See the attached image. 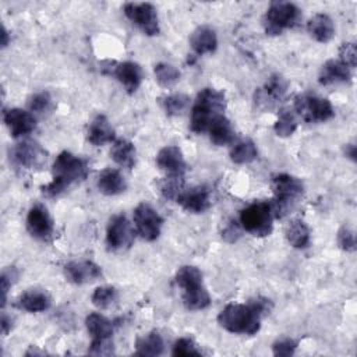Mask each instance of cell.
<instances>
[{
    "mask_svg": "<svg viewBox=\"0 0 357 357\" xmlns=\"http://www.w3.org/2000/svg\"><path fill=\"white\" fill-rule=\"evenodd\" d=\"M269 311V300L258 297L248 304H227L218 315L219 325L231 332L255 335L261 328V317Z\"/></svg>",
    "mask_w": 357,
    "mask_h": 357,
    "instance_id": "6da1fadb",
    "label": "cell"
},
{
    "mask_svg": "<svg viewBox=\"0 0 357 357\" xmlns=\"http://www.w3.org/2000/svg\"><path fill=\"white\" fill-rule=\"evenodd\" d=\"M52 173V183L43 185L42 191L47 197H57L73 184L82 181L88 176V163L82 158H78L71 152L64 151L56 158Z\"/></svg>",
    "mask_w": 357,
    "mask_h": 357,
    "instance_id": "7a4b0ae2",
    "label": "cell"
},
{
    "mask_svg": "<svg viewBox=\"0 0 357 357\" xmlns=\"http://www.w3.org/2000/svg\"><path fill=\"white\" fill-rule=\"evenodd\" d=\"M225 109V93L213 88H204L198 92L191 109V130L198 134L208 131L212 121L222 116Z\"/></svg>",
    "mask_w": 357,
    "mask_h": 357,
    "instance_id": "3957f363",
    "label": "cell"
},
{
    "mask_svg": "<svg viewBox=\"0 0 357 357\" xmlns=\"http://www.w3.org/2000/svg\"><path fill=\"white\" fill-rule=\"evenodd\" d=\"M272 190L275 194V199H272L275 218H283L301 199L304 184L300 178L282 173L272 178Z\"/></svg>",
    "mask_w": 357,
    "mask_h": 357,
    "instance_id": "277c9868",
    "label": "cell"
},
{
    "mask_svg": "<svg viewBox=\"0 0 357 357\" xmlns=\"http://www.w3.org/2000/svg\"><path fill=\"white\" fill-rule=\"evenodd\" d=\"M301 10L290 1H272L264 15L265 32L271 36L280 35L287 28H294L301 21Z\"/></svg>",
    "mask_w": 357,
    "mask_h": 357,
    "instance_id": "5b68a950",
    "label": "cell"
},
{
    "mask_svg": "<svg viewBox=\"0 0 357 357\" xmlns=\"http://www.w3.org/2000/svg\"><path fill=\"white\" fill-rule=\"evenodd\" d=\"M275 211L272 201L254 202L240 213V223L245 231L255 237H266L273 227Z\"/></svg>",
    "mask_w": 357,
    "mask_h": 357,
    "instance_id": "8992f818",
    "label": "cell"
},
{
    "mask_svg": "<svg viewBox=\"0 0 357 357\" xmlns=\"http://www.w3.org/2000/svg\"><path fill=\"white\" fill-rule=\"evenodd\" d=\"M294 112L307 123H319L326 121L333 117V106L332 103L317 95H298L294 99Z\"/></svg>",
    "mask_w": 357,
    "mask_h": 357,
    "instance_id": "52a82bcc",
    "label": "cell"
},
{
    "mask_svg": "<svg viewBox=\"0 0 357 357\" xmlns=\"http://www.w3.org/2000/svg\"><path fill=\"white\" fill-rule=\"evenodd\" d=\"M124 14L145 35L153 36L159 33L158 13L151 3H127L124 6Z\"/></svg>",
    "mask_w": 357,
    "mask_h": 357,
    "instance_id": "ba28073f",
    "label": "cell"
},
{
    "mask_svg": "<svg viewBox=\"0 0 357 357\" xmlns=\"http://www.w3.org/2000/svg\"><path fill=\"white\" fill-rule=\"evenodd\" d=\"M134 223L138 234H141L144 240L153 241L160 234L163 219L149 204L141 202L134 209Z\"/></svg>",
    "mask_w": 357,
    "mask_h": 357,
    "instance_id": "9c48e42d",
    "label": "cell"
},
{
    "mask_svg": "<svg viewBox=\"0 0 357 357\" xmlns=\"http://www.w3.org/2000/svg\"><path fill=\"white\" fill-rule=\"evenodd\" d=\"M135 238L134 229L126 215H114L106 229V244L109 250L119 251L128 248Z\"/></svg>",
    "mask_w": 357,
    "mask_h": 357,
    "instance_id": "30bf717a",
    "label": "cell"
},
{
    "mask_svg": "<svg viewBox=\"0 0 357 357\" xmlns=\"http://www.w3.org/2000/svg\"><path fill=\"white\" fill-rule=\"evenodd\" d=\"M10 158L14 163L25 169H40L46 163L47 152L42 148L39 142L26 139L17 144L11 149Z\"/></svg>",
    "mask_w": 357,
    "mask_h": 357,
    "instance_id": "8fae6325",
    "label": "cell"
},
{
    "mask_svg": "<svg viewBox=\"0 0 357 357\" xmlns=\"http://www.w3.org/2000/svg\"><path fill=\"white\" fill-rule=\"evenodd\" d=\"M287 91L286 79L279 75L273 74L265 82L262 88H258L254 93V100L258 107L261 109H272L278 102H280Z\"/></svg>",
    "mask_w": 357,
    "mask_h": 357,
    "instance_id": "7c38bea8",
    "label": "cell"
},
{
    "mask_svg": "<svg viewBox=\"0 0 357 357\" xmlns=\"http://www.w3.org/2000/svg\"><path fill=\"white\" fill-rule=\"evenodd\" d=\"M26 230L36 240H50L53 234V220L45 206L35 205L29 209L26 216Z\"/></svg>",
    "mask_w": 357,
    "mask_h": 357,
    "instance_id": "4fadbf2b",
    "label": "cell"
},
{
    "mask_svg": "<svg viewBox=\"0 0 357 357\" xmlns=\"http://www.w3.org/2000/svg\"><path fill=\"white\" fill-rule=\"evenodd\" d=\"M3 121L8 127L14 138L28 135L36 127V120L31 112L14 107L8 109L3 114Z\"/></svg>",
    "mask_w": 357,
    "mask_h": 357,
    "instance_id": "5bb4252c",
    "label": "cell"
},
{
    "mask_svg": "<svg viewBox=\"0 0 357 357\" xmlns=\"http://www.w3.org/2000/svg\"><path fill=\"white\" fill-rule=\"evenodd\" d=\"M67 280L75 284H85L102 276V269L92 261H73L64 266Z\"/></svg>",
    "mask_w": 357,
    "mask_h": 357,
    "instance_id": "9a60e30c",
    "label": "cell"
},
{
    "mask_svg": "<svg viewBox=\"0 0 357 357\" xmlns=\"http://www.w3.org/2000/svg\"><path fill=\"white\" fill-rule=\"evenodd\" d=\"M183 209L191 213H202L211 206V192L206 187H192L184 190L176 199Z\"/></svg>",
    "mask_w": 357,
    "mask_h": 357,
    "instance_id": "2e32d148",
    "label": "cell"
},
{
    "mask_svg": "<svg viewBox=\"0 0 357 357\" xmlns=\"http://www.w3.org/2000/svg\"><path fill=\"white\" fill-rule=\"evenodd\" d=\"M156 165L160 170L167 174H184L187 170V163L181 153V149L174 145H167L162 148L156 155Z\"/></svg>",
    "mask_w": 357,
    "mask_h": 357,
    "instance_id": "e0dca14e",
    "label": "cell"
},
{
    "mask_svg": "<svg viewBox=\"0 0 357 357\" xmlns=\"http://www.w3.org/2000/svg\"><path fill=\"white\" fill-rule=\"evenodd\" d=\"M114 75L128 93H134L142 82V68L134 61H124L116 66Z\"/></svg>",
    "mask_w": 357,
    "mask_h": 357,
    "instance_id": "ac0fdd59",
    "label": "cell"
},
{
    "mask_svg": "<svg viewBox=\"0 0 357 357\" xmlns=\"http://www.w3.org/2000/svg\"><path fill=\"white\" fill-rule=\"evenodd\" d=\"M86 138L95 146L105 145L114 139V130L106 116L98 114L89 123L88 130H86Z\"/></svg>",
    "mask_w": 357,
    "mask_h": 357,
    "instance_id": "d6986e66",
    "label": "cell"
},
{
    "mask_svg": "<svg viewBox=\"0 0 357 357\" xmlns=\"http://www.w3.org/2000/svg\"><path fill=\"white\" fill-rule=\"evenodd\" d=\"M17 305L28 312H42L50 308L52 297L42 289H29L18 297Z\"/></svg>",
    "mask_w": 357,
    "mask_h": 357,
    "instance_id": "ffe728a7",
    "label": "cell"
},
{
    "mask_svg": "<svg viewBox=\"0 0 357 357\" xmlns=\"http://www.w3.org/2000/svg\"><path fill=\"white\" fill-rule=\"evenodd\" d=\"M350 78H351L350 68L340 60L332 59L322 66L318 81L321 85H332V84L349 82Z\"/></svg>",
    "mask_w": 357,
    "mask_h": 357,
    "instance_id": "44dd1931",
    "label": "cell"
},
{
    "mask_svg": "<svg viewBox=\"0 0 357 357\" xmlns=\"http://www.w3.org/2000/svg\"><path fill=\"white\" fill-rule=\"evenodd\" d=\"M307 31L311 35V38H314L317 42L326 43L335 35V25L329 15L319 13L308 20Z\"/></svg>",
    "mask_w": 357,
    "mask_h": 357,
    "instance_id": "7402d4cb",
    "label": "cell"
},
{
    "mask_svg": "<svg viewBox=\"0 0 357 357\" xmlns=\"http://www.w3.org/2000/svg\"><path fill=\"white\" fill-rule=\"evenodd\" d=\"M190 45L197 54L212 53L218 47V38L211 26H198L190 36Z\"/></svg>",
    "mask_w": 357,
    "mask_h": 357,
    "instance_id": "603a6c76",
    "label": "cell"
},
{
    "mask_svg": "<svg viewBox=\"0 0 357 357\" xmlns=\"http://www.w3.org/2000/svg\"><path fill=\"white\" fill-rule=\"evenodd\" d=\"M98 188L105 195H117L126 191L127 183L123 177V174L116 169H105L99 173L98 177Z\"/></svg>",
    "mask_w": 357,
    "mask_h": 357,
    "instance_id": "cb8c5ba5",
    "label": "cell"
},
{
    "mask_svg": "<svg viewBox=\"0 0 357 357\" xmlns=\"http://www.w3.org/2000/svg\"><path fill=\"white\" fill-rule=\"evenodd\" d=\"M209 131V138L215 145L223 146V145H229L234 141L236 134H234V128L231 126V123L229 121V119H226L223 114L216 117L212 124L208 128Z\"/></svg>",
    "mask_w": 357,
    "mask_h": 357,
    "instance_id": "d4e9b609",
    "label": "cell"
},
{
    "mask_svg": "<svg viewBox=\"0 0 357 357\" xmlns=\"http://www.w3.org/2000/svg\"><path fill=\"white\" fill-rule=\"evenodd\" d=\"M110 155L113 160L121 167L132 169L135 165V146L132 142L121 138L113 142Z\"/></svg>",
    "mask_w": 357,
    "mask_h": 357,
    "instance_id": "484cf974",
    "label": "cell"
},
{
    "mask_svg": "<svg viewBox=\"0 0 357 357\" xmlns=\"http://www.w3.org/2000/svg\"><path fill=\"white\" fill-rule=\"evenodd\" d=\"M85 326L92 339H107L113 335V324L98 312H92L86 317Z\"/></svg>",
    "mask_w": 357,
    "mask_h": 357,
    "instance_id": "4316f807",
    "label": "cell"
},
{
    "mask_svg": "<svg viewBox=\"0 0 357 357\" xmlns=\"http://www.w3.org/2000/svg\"><path fill=\"white\" fill-rule=\"evenodd\" d=\"M163 349L165 343L158 332H149L148 335L138 337L135 342L137 356H159L163 353Z\"/></svg>",
    "mask_w": 357,
    "mask_h": 357,
    "instance_id": "83f0119b",
    "label": "cell"
},
{
    "mask_svg": "<svg viewBox=\"0 0 357 357\" xmlns=\"http://www.w3.org/2000/svg\"><path fill=\"white\" fill-rule=\"evenodd\" d=\"M286 238L294 248H307L310 245V230L303 220L294 219L286 227Z\"/></svg>",
    "mask_w": 357,
    "mask_h": 357,
    "instance_id": "f1b7e54d",
    "label": "cell"
},
{
    "mask_svg": "<svg viewBox=\"0 0 357 357\" xmlns=\"http://www.w3.org/2000/svg\"><path fill=\"white\" fill-rule=\"evenodd\" d=\"M181 297H183V303H184L185 308H188L191 311L204 310L211 304L209 293L206 291L204 284L188 289V290H183Z\"/></svg>",
    "mask_w": 357,
    "mask_h": 357,
    "instance_id": "f546056e",
    "label": "cell"
},
{
    "mask_svg": "<svg viewBox=\"0 0 357 357\" xmlns=\"http://www.w3.org/2000/svg\"><path fill=\"white\" fill-rule=\"evenodd\" d=\"M257 155H258L257 146L250 138H244L238 141L230 151V159L237 165L250 163L257 158Z\"/></svg>",
    "mask_w": 357,
    "mask_h": 357,
    "instance_id": "4dcf8cb0",
    "label": "cell"
},
{
    "mask_svg": "<svg viewBox=\"0 0 357 357\" xmlns=\"http://www.w3.org/2000/svg\"><path fill=\"white\" fill-rule=\"evenodd\" d=\"M176 283L181 290H188L202 284V273L197 266L185 265L181 266L176 273Z\"/></svg>",
    "mask_w": 357,
    "mask_h": 357,
    "instance_id": "1f68e13d",
    "label": "cell"
},
{
    "mask_svg": "<svg viewBox=\"0 0 357 357\" xmlns=\"http://www.w3.org/2000/svg\"><path fill=\"white\" fill-rule=\"evenodd\" d=\"M297 124L298 123H297L296 112L286 107L279 112V116L273 126V130H275L276 135H279V137H290L296 131Z\"/></svg>",
    "mask_w": 357,
    "mask_h": 357,
    "instance_id": "d6a6232c",
    "label": "cell"
},
{
    "mask_svg": "<svg viewBox=\"0 0 357 357\" xmlns=\"http://www.w3.org/2000/svg\"><path fill=\"white\" fill-rule=\"evenodd\" d=\"M159 191L167 199H177L184 191V177L181 174H167L159 181Z\"/></svg>",
    "mask_w": 357,
    "mask_h": 357,
    "instance_id": "836d02e7",
    "label": "cell"
},
{
    "mask_svg": "<svg viewBox=\"0 0 357 357\" xmlns=\"http://www.w3.org/2000/svg\"><path fill=\"white\" fill-rule=\"evenodd\" d=\"M153 71H155V78L158 84L163 88H170L176 85L177 81L180 79V71L174 66L167 63H158Z\"/></svg>",
    "mask_w": 357,
    "mask_h": 357,
    "instance_id": "e575fe53",
    "label": "cell"
},
{
    "mask_svg": "<svg viewBox=\"0 0 357 357\" xmlns=\"http://www.w3.org/2000/svg\"><path fill=\"white\" fill-rule=\"evenodd\" d=\"M91 300L95 307L100 310H107L117 303V291L112 286H100L95 289Z\"/></svg>",
    "mask_w": 357,
    "mask_h": 357,
    "instance_id": "d590c367",
    "label": "cell"
},
{
    "mask_svg": "<svg viewBox=\"0 0 357 357\" xmlns=\"http://www.w3.org/2000/svg\"><path fill=\"white\" fill-rule=\"evenodd\" d=\"M190 99L184 93H172L162 99V106L167 116H178L188 107Z\"/></svg>",
    "mask_w": 357,
    "mask_h": 357,
    "instance_id": "8d00e7d4",
    "label": "cell"
},
{
    "mask_svg": "<svg viewBox=\"0 0 357 357\" xmlns=\"http://www.w3.org/2000/svg\"><path fill=\"white\" fill-rule=\"evenodd\" d=\"M173 356L176 357H190V356H201V350L197 347L195 342L191 337H180L176 340L173 346Z\"/></svg>",
    "mask_w": 357,
    "mask_h": 357,
    "instance_id": "74e56055",
    "label": "cell"
},
{
    "mask_svg": "<svg viewBox=\"0 0 357 357\" xmlns=\"http://www.w3.org/2000/svg\"><path fill=\"white\" fill-rule=\"evenodd\" d=\"M28 107L35 113H46L52 109V98L49 92H38L32 95L28 100Z\"/></svg>",
    "mask_w": 357,
    "mask_h": 357,
    "instance_id": "f35d334b",
    "label": "cell"
},
{
    "mask_svg": "<svg viewBox=\"0 0 357 357\" xmlns=\"http://www.w3.org/2000/svg\"><path fill=\"white\" fill-rule=\"evenodd\" d=\"M89 354L93 356H112L114 353V346L112 337L107 339H92V343L88 349Z\"/></svg>",
    "mask_w": 357,
    "mask_h": 357,
    "instance_id": "ab89813d",
    "label": "cell"
},
{
    "mask_svg": "<svg viewBox=\"0 0 357 357\" xmlns=\"http://www.w3.org/2000/svg\"><path fill=\"white\" fill-rule=\"evenodd\" d=\"M337 244L343 251L353 252L356 251V236L351 229L347 226H343L337 231Z\"/></svg>",
    "mask_w": 357,
    "mask_h": 357,
    "instance_id": "60d3db41",
    "label": "cell"
},
{
    "mask_svg": "<svg viewBox=\"0 0 357 357\" xmlns=\"http://www.w3.org/2000/svg\"><path fill=\"white\" fill-rule=\"evenodd\" d=\"M339 56L340 61L344 63L349 68L356 67V59H357V49L353 42H344L339 47Z\"/></svg>",
    "mask_w": 357,
    "mask_h": 357,
    "instance_id": "b9f144b4",
    "label": "cell"
},
{
    "mask_svg": "<svg viewBox=\"0 0 357 357\" xmlns=\"http://www.w3.org/2000/svg\"><path fill=\"white\" fill-rule=\"evenodd\" d=\"M296 347H297V342H296V340H293V339H290V337H284V339L276 340V342L272 344V351H273L275 356L287 357V356L294 354Z\"/></svg>",
    "mask_w": 357,
    "mask_h": 357,
    "instance_id": "7bdbcfd3",
    "label": "cell"
},
{
    "mask_svg": "<svg viewBox=\"0 0 357 357\" xmlns=\"http://www.w3.org/2000/svg\"><path fill=\"white\" fill-rule=\"evenodd\" d=\"M18 278V273L15 271L14 266H8L7 269H4L1 272V276H0V282H1V307H4L6 304V297H7V291L10 289V286L15 282V279Z\"/></svg>",
    "mask_w": 357,
    "mask_h": 357,
    "instance_id": "ee69618b",
    "label": "cell"
},
{
    "mask_svg": "<svg viewBox=\"0 0 357 357\" xmlns=\"http://www.w3.org/2000/svg\"><path fill=\"white\" fill-rule=\"evenodd\" d=\"M240 236H241V230H240L238 225L234 220L229 222L226 225V227L223 229V231H222V237L229 243H234Z\"/></svg>",
    "mask_w": 357,
    "mask_h": 357,
    "instance_id": "f6af8a7d",
    "label": "cell"
},
{
    "mask_svg": "<svg viewBox=\"0 0 357 357\" xmlns=\"http://www.w3.org/2000/svg\"><path fill=\"white\" fill-rule=\"evenodd\" d=\"M11 326H13V319H11V317H8L6 312H3V314H1V331H3V333H4V335L8 333V331L11 329Z\"/></svg>",
    "mask_w": 357,
    "mask_h": 357,
    "instance_id": "bcb514c9",
    "label": "cell"
},
{
    "mask_svg": "<svg viewBox=\"0 0 357 357\" xmlns=\"http://www.w3.org/2000/svg\"><path fill=\"white\" fill-rule=\"evenodd\" d=\"M344 152H346V156H349L351 160L356 162V159H357V158H356V156H357V151H356V145H354V144L346 145Z\"/></svg>",
    "mask_w": 357,
    "mask_h": 357,
    "instance_id": "7dc6e473",
    "label": "cell"
},
{
    "mask_svg": "<svg viewBox=\"0 0 357 357\" xmlns=\"http://www.w3.org/2000/svg\"><path fill=\"white\" fill-rule=\"evenodd\" d=\"M1 36H3L1 47H6L8 45V32H7V29L4 26H3V31H1Z\"/></svg>",
    "mask_w": 357,
    "mask_h": 357,
    "instance_id": "c3c4849f",
    "label": "cell"
}]
</instances>
